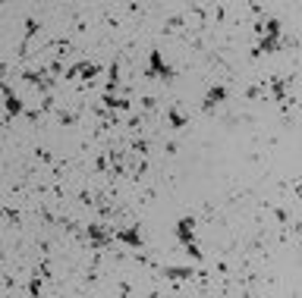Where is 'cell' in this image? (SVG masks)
Wrapping results in <instances>:
<instances>
[{
    "mask_svg": "<svg viewBox=\"0 0 302 298\" xmlns=\"http://www.w3.org/2000/svg\"><path fill=\"white\" fill-rule=\"evenodd\" d=\"M151 76H161V79H173L177 69H170L164 60H161V51H151V66H148V79Z\"/></svg>",
    "mask_w": 302,
    "mask_h": 298,
    "instance_id": "1",
    "label": "cell"
},
{
    "mask_svg": "<svg viewBox=\"0 0 302 298\" xmlns=\"http://www.w3.org/2000/svg\"><path fill=\"white\" fill-rule=\"evenodd\" d=\"M85 232H88V238H91V245H95V248H104L110 242V232H107V226H104V223H88Z\"/></svg>",
    "mask_w": 302,
    "mask_h": 298,
    "instance_id": "2",
    "label": "cell"
},
{
    "mask_svg": "<svg viewBox=\"0 0 302 298\" xmlns=\"http://www.w3.org/2000/svg\"><path fill=\"white\" fill-rule=\"evenodd\" d=\"M177 238H180V242H186V245L192 242V238H195V217H183L177 223Z\"/></svg>",
    "mask_w": 302,
    "mask_h": 298,
    "instance_id": "3",
    "label": "cell"
},
{
    "mask_svg": "<svg viewBox=\"0 0 302 298\" xmlns=\"http://www.w3.org/2000/svg\"><path fill=\"white\" fill-rule=\"evenodd\" d=\"M227 85H217V88H211V91H208L205 94V101H202V110H211V107H217L220 101H227Z\"/></svg>",
    "mask_w": 302,
    "mask_h": 298,
    "instance_id": "4",
    "label": "cell"
},
{
    "mask_svg": "<svg viewBox=\"0 0 302 298\" xmlns=\"http://www.w3.org/2000/svg\"><path fill=\"white\" fill-rule=\"evenodd\" d=\"M4 98H7V113H10V116H19L22 110H26V107H22V101L13 94V88H10V85H4Z\"/></svg>",
    "mask_w": 302,
    "mask_h": 298,
    "instance_id": "5",
    "label": "cell"
},
{
    "mask_svg": "<svg viewBox=\"0 0 302 298\" xmlns=\"http://www.w3.org/2000/svg\"><path fill=\"white\" fill-rule=\"evenodd\" d=\"M117 238H120L123 245L142 248V235H138V229H135V226H126V229H120V232H117Z\"/></svg>",
    "mask_w": 302,
    "mask_h": 298,
    "instance_id": "6",
    "label": "cell"
},
{
    "mask_svg": "<svg viewBox=\"0 0 302 298\" xmlns=\"http://www.w3.org/2000/svg\"><path fill=\"white\" fill-rule=\"evenodd\" d=\"M164 276L177 282V279H189V276H195V270H192V267H164Z\"/></svg>",
    "mask_w": 302,
    "mask_h": 298,
    "instance_id": "7",
    "label": "cell"
},
{
    "mask_svg": "<svg viewBox=\"0 0 302 298\" xmlns=\"http://www.w3.org/2000/svg\"><path fill=\"white\" fill-rule=\"evenodd\" d=\"M101 104L110 107V110H129V101L126 98H113V94H107V91L101 94Z\"/></svg>",
    "mask_w": 302,
    "mask_h": 298,
    "instance_id": "8",
    "label": "cell"
},
{
    "mask_svg": "<svg viewBox=\"0 0 302 298\" xmlns=\"http://www.w3.org/2000/svg\"><path fill=\"white\" fill-rule=\"evenodd\" d=\"M167 119H170V129H183V126H186V110L173 104V107H170V113H167Z\"/></svg>",
    "mask_w": 302,
    "mask_h": 298,
    "instance_id": "9",
    "label": "cell"
},
{
    "mask_svg": "<svg viewBox=\"0 0 302 298\" xmlns=\"http://www.w3.org/2000/svg\"><path fill=\"white\" fill-rule=\"evenodd\" d=\"M120 88V63H110V69H107V94H113Z\"/></svg>",
    "mask_w": 302,
    "mask_h": 298,
    "instance_id": "10",
    "label": "cell"
},
{
    "mask_svg": "<svg viewBox=\"0 0 302 298\" xmlns=\"http://www.w3.org/2000/svg\"><path fill=\"white\" fill-rule=\"evenodd\" d=\"M280 19H268V22H261V32L268 35V38H280Z\"/></svg>",
    "mask_w": 302,
    "mask_h": 298,
    "instance_id": "11",
    "label": "cell"
},
{
    "mask_svg": "<svg viewBox=\"0 0 302 298\" xmlns=\"http://www.w3.org/2000/svg\"><path fill=\"white\" fill-rule=\"evenodd\" d=\"M95 76H101V66H95V63H82V66H79V79L91 82Z\"/></svg>",
    "mask_w": 302,
    "mask_h": 298,
    "instance_id": "12",
    "label": "cell"
},
{
    "mask_svg": "<svg viewBox=\"0 0 302 298\" xmlns=\"http://www.w3.org/2000/svg\"><path fill=\"white\" fill-rule=\"evenodd\" d=\"M274 47H280V38H264V41H261V47H258L255 54H271Z\"/></svg>",
    "mask_w": 302,
    "mask_h": 298,
    "instance_id": "13",
    "label": "cell"
},
{
    "mask_svg": "<svg viewBox=\"0 0 302 298\" xmlns=\"http://www.w3.org/2000/svg\"><path fill=\"white\" fill-rule=\"evenodd\" d=\"M271 88H274V98H277V101H283V91H286V82H280V79H274V82H271Z\"/></svg>",
    "mask_w": 302,
    "mask_h": 298,
    "instance_id": "14",
    "label": "cell"
},
{
    "mask_svg": "<svg viewBox=\"0 0 302 298\" xmlns=\"http://www.w3.org/2000/svg\"><path fill=\"white\" fill-rule=\"evenodd\" d=\"M41 32V22L38 19H26V35H29V38H32V35H38Z\"/></svg>",
    "mask_w": 302,
    "mask_h": 298,
    "instance_id": "15",
    "label": "cell"
},
{
    "mask_svg": "<svg viewBox=\"0 0 302 298\" xmlns=\"http://www.w3.org/2000/svg\"><path fill=\"white\" fill-rule=\"evenodd\" d=\"M186 254H189L192 260H202V248L195 245V242H189V245H186Z\"/></svg>",
    "mask_w": 302,
    "mask_h": 298,
    "instance_id": "16",
    "label": "cell"
},
{
    "mask_svg": "<svg viewBox=\"0 0 302 298\" xmlns=\"http://www.w3.org/2000/svg\"><path fill=\"white\" fill-rule=\"evenodd\" d=\"M107 163H110L107 154H98V157H95V170H98V173H104V170H107Z\"/></svg>",
    "mask_w": 302,
    "mask_h": 298,
    "instance_id": "17",
    "label": "cell"
},
{
    "mask_svg": "<svg viewBox=\"0 0 302 298\" xmlns=\"http://www.w3.org/2000/svg\"><path fill=\"white\" fill-rule=\"evenodd\" d=\"M38 292H41V273L32 276V282H29V295H38Z\"/></svg>",
    "mask_w": 302,
    "mask_h": 298,
    "instance_id": "18",
    "label": "cell"
},
{
    "mask_svg": "<svg viewBox=\"0 0 302 298\" xmlns=\"http://www.w3.org/2000/svg\"><path fill=\"white\" fill-rule=\"evenodd\" d=\"M79 66H82V63H73V66L66 69V79H69V82H76V79H79Z\"/></svg>",
    "mask_w": 302,
    "mask_h": 298,
    "instance_id": "19",
    "label": "cell"
},
{
    "mask_svg": "<svg viewBox=\"0 0 302 298\" xmlns=\"http://www.w3.org/2000/svg\"><path fill=\"white\" fill-rule=\"evenodd\" d=\"M132 151H135V154H148V141H142V138L132 141Z\"/></svg>",
    "mask_w": 302,
    "mask_h": 298,
    "instance_id": "20",
    "label": "cell"
},
{
    "mask_svg": "<svg viewBox=\"0 0 302 298\" xmlns=\"http://www.w3.org/2000/svg\"><path fill=\"white\" fill-rule=\"evenodd\" d=\"M60 123H63V126H73V123H76V116L63 110V113H60Z\"/></svg>",
    "mask_w": 302,
    "mask_h": 298,
    "instance_id": "21",
    "label": "cell"
},
{
    "mask_svg": "<svg viewBox=\"0 0 302 298\" xmlns=\"http://www.w3.org/2000/svg\"><path fill=\"white\" fill-rule=\"evenodd\" d=\"M38 157H41L44 163H51V160H54V157H51V151H44V148H38Z\"/></svg>",
    "mask_w": 302,
    "mask_h": 298,
    "instance_id": "22",
    "label": "cell"
},
{
    "mask_svg": "<svg viewBox=\"0 0 302 298\" xmlns=\"http://www.w3.org/2000/svg\"><path fill=\"white\" fill-rule=\"evenodd\" d=\"M142 107L145 110H155V98H142Z\"/></svg>",
    "mask_w": 302,
    "mask_h": 298,
    "instance_id": "23",
    "label": "cell"
}]
</instances>
